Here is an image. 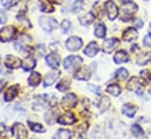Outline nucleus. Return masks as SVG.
Instances as JSON below:
<instances>
[{
	"label": "nucleus",
	"mask_w": 151,
	"mask_h": 139,
	"mask_svg": "<svg viewBox=\"0 0 151 139\" xmlns=\"http://www.w3.org/2000/svg\"><path fill=\"white\" fill-rule=\"evenodd\" d=\"M138 7L136 4L129 1V2H124L121 7V12H122V15H121V20L127 22V21H130L132 18H134V14L137 12Z\"/></svg>",
	"instance_id": "f257e3e1"
},
{
	"label": "nucleus",
	"mask_w": 151,
	"mask_h": 139,
	"mask_svg": "<svg viewBox=\"0 0 151 139\" xmlns=\"http://www.w3.org/2000/svg\"><path fill=\"white\" fill-rule=\"evenodd\" d=\"M144 80L141 77H137V76H134L130 78V81H128L127 83V89L129 91H132L137 95H142L143 94V89H144Z\"/></svg>",
	"instance_id": "f03ea898"
},
{
	"label": "nucleus",
	"mask_w": 151,
	"mask_h": 139,
	"mask_svg": "<svg viewBox=\"0 0 151 139\" xmlns=\"http://www.w3.org/2000/svg\"><path fill=\"white\" fill-rule=\"evenodd\" d=\"M39 25H40V27L45 31V32H47V33H50V32H53L55 28H58V21L54 19V18H52V16H47V15H42V16H40L39 18Z\"/></svg>",
	"instance_id": "7ed1b4c3"
},
{
	"label": "nucleus",
	"mask_w": 151,
	"mask_h": 139,
	"mask_svg": "<svg viewBox=\"0 0 151 139\" xmlns=\"http://www.w3.org/2000/svg\"><path fill=\"white\" fill-rule=\"evenodd\" d=\"M83 60L80 56H75V55H70L68 57L65 59L63 61V68L67 71H74L80 68V66L82 64Z\"/></svg>",
	"instance_id": "20e7f679"
},
{
	"label": "nucleus",
	"mask_w": 151,
	"mask_h": 139,
	"mask_svg": "<svg viewBox=\"0 0 151 139\" xmlns=\"http://www.w3.org/2000/svg\"><path fill=\"white\" fill-rule=\"evenodd\" d=\"M17 36V28L14 26H5L0 29V41L9 42Z\"/></svg>",
	"instance_id": "39448f33"
},
{
	"label": "nucleus",
	"mask_w": 151,
	"mask_h": 139,
	"mask_svg": "<svg viewBox=\"0 0 151 139\" xmlns=\"http://www.w3.org/2000/svg\"><path fill=\"white\" fill-rule=\"evenodd\" d=\"M104 9H106V13H107L109 20L114 21V20L117 19L118 13H119V9H118L117 5L114 2L113 0H107L104 2Z\"/></svg>",
	"instance_id": "423d86ee"
},
{
	"label": "nucleus",
	"mask_w": 151,
	"mask_h": 139,
	"mask_svg": "<svg viewBox=\"0 0 151 139\" xmlns=\"http://www.w3.org/2000/svg\"><path fill=\"white\" fill-rule=\"evenodd\" d=\"M29 41H31L29 36H27L26 34L20 35L14 43V48L20 53H26L29 49Z\"/></svg>",
	"instance_id": "0eeeda50"
},
{
	"label": "nucleus",
	"mask_w": 151,
	"mask_h": 139,
	"mask_svg": "<svg viewBox=\"0 0 151 139\" xmlns=\"http://www.w3.org/2000/svg\"><path fill=\"white\" fill-rule=\"evenodd\" d=\"M12 135L15 139H27L28 137V131L21 123H15L12 126Z\"/></svg>",
	"instance_id": "6e6552de"
},
{
	"label": "nucleus",
	"mask_w": 151,
	"mask_h": 139,
	"mask_svg": "<svg viewBox=\"0 0 151 139\" xmlns=\"http://www.w3.org/2000/svg\"><path fill=\"white\" fill-rule=\"evenodd\" d=\"M82 44H83V41L80 36H70L66 41V48L69 52H77L78 49H81Z\"/></svg>",
	"instance_id": "1a4fd4ad"
},
{
	"label": "nucleus",
	"mask_w": 151,
	"mask_h": 139,
	"mask_svg": "<svg viewBox=\"0 0 151 139\" xmlns=\"http://www.w3.org/2000/svg\"><path fill=\"white\" fill-rule=\"evenodd\" d=\"M76 103H77V97H76L75 94H72V92H69L66 96H63V98L61 101V105H62V107L65 110L73 109L76 105Z\"/></svg>",
	"instance_id": "9d476101"
},
{
	"label": "nucleus",
	"mask_w": 151,
	"mask_h": 139,
	"mask_svg": "<svg viewBox=\"0 0 151 139\" xmlns=\"http://www.w3.org/2000/svg\"><path fill=\"white\" fill-rule=\"evenodd\" d=\"M118 44H119L118 39H116V37H110V39L104 40V42H103V44H102V49H103V52H104L106 54H110V53L114 52V49L117 48Z\"/></svg>",
	"instance_id": "9b49d317"
},
{
	"label": "nucleus",
	"mask_w": 151,
	"mask_h": 139,
	"mask_svg": "<svg viewBox=\"0 0 151 139\" xmlns=\"http://www.w3.org/2000/svg\"><path fill=\"white\" fill-rule=\"evenodd\" d=\"M61 72L60 70H53V71H49L46 76H45V80H43V85L45 87H50L55 83V81H58V78L60 77Z\"/></svg>",
	"instance_id": "f8f14e48"
},
{
	"label": "nucleus",
	"mask_w": 151,
	"mask_h": 139,
	"mask_svg": "<svg viewBox=\"0 0 151 139\" xmlns=\"http://www.w3.org/2000/svg\"><path fill=\"white\" fill-rule=\"evenodd\" d=\"M5 66L8 69H18L21 66V61L19 57H17L14 55H7L5 57Z\"/></svg>",
	"instance_id": "ddd939ff"
},
{
	"label": "nucleus",
	"mask_w": 151,
	"mask_h": 139,
	"mask_svg": "<svg viewBox=\"0 0 151 139\" xmlns=\"http://www.w3.org/2000/svg\"><path fill=\"white\" fill-rule=\"evenodd\" d=\"M19 89L20 87L18 84H14L12 87H9L6 91H5V95H4V100L6 102H12L18 95H19Z\"/></svg>",
	"instance_id": "4468645a"
},
{
	"label": "nucleus",
	"mask_w": 151,
	"mask_h": 139,
	"mask_svg": "<svg viewBox=\"0 0 151 139\" xmlns=\"http://www.w3.org/2000/svg\"><path fill=\"white\" fill-rule=\"evenodd\" d=\"M46 63L47 66H49L50 68H58L61 63V59H60V55H58L56 53H52V54H48L46 56Z\"/></svg>",
	"instance_id": "2eb2a0df"
},
{
	"label": "nucleus",
	"mask_w": 151,
	"mask_h": 139,
	"mask_svg": "<svg viewBox=\"0 0 151 139\" xmlns=\"http://www.w3.org/2000/svg\"><path fill=\"white\" fill-rule=\"evenodd\" d=\"M138 37V33L135 28L132 27H128L127 29H124L123 34H122V39L127 42H131V41H135L136 39Z\"/></svg>",
	"instance_id": "dca6fc26"
},
{
	"label": "nucleus",
	"mask_w": 151,
	"mask_h": 139,
	"mask_svg": "<svg viewBox=\"0 0 151 139\" xmlns=\"http://www.w3.org/2000/svg\"><path fill=\"white\" fill-rule=\"evenodd\" d=\"M76 122L75 116L72 113V112H67V113H63L61 115L59 118H58V123L62 124V125H72Z\"/></svg>",
	"instance_id": "f3484780"
},
{
	"label": "nucleus",
	"mask_w": 151,
	"mask_h": 139,
	"mask_svg": "<svg viewBox=\"0 0 151 139\" xmlns=\"http://www.w3.org/2000/svg\"><path fill=\"white\" fill-rule=\"evenodd\" d=\"M90 76H91V71L87 67L77 69V71L74 74V77H75L76 80H78V81H88L90 78Z\"/></svg>",
	"instance_id": "a211bd4d"
},
{
	"label": "nucleus",
	"mask_w": 151,
	"mask_h": 139,
	"mask_svg": "<svg viewBox=\"0 0 151 139\" xmlns=\"http://www.w3.org/2000/svg\"><path fill=\"white\" fill-rule=\"evenodd\" d=\"M99 50H100V47H99L97 42H94V41H93V42H90V43L84 48L83 53H84V55H87V56H89V57H94L95 55H97Z\"/></svg>",
	"instance_id": "6ab92c4d"
},
{
	"label": "nucleus",
	"mask_w": 151,
	"mask_h": 139,
	"mask_svg": "<svg viewBox=\"0 0 151 139\" xmlns=\"http://www.w3.org/2000/svg\"><path fill=\"white\" fill-rule=\"evenodd\" d=\"M136 112H137V106L136 105L127 103V104H124L122 106V113L124 116H127L128 118H134Z\"/></svg>",
	"instance_id": "aec40b11"
},
{
	"label": "nucleus",
	"mask_w": 151,
	"mask_h": 139,
	"mask_svg": "<svg viewBox=\"0 0 151 139\" xmlns=\"http://www.w3.org/2000/svg\"><path fill=\"white\" fill-rule=\"evenodd\" d=\"M94 21H95V15L93 14V12H88V13H86V14L78 16V22H80L82 26H89V25H91Z\"/></svg>",
	"instance_id": "412c9836"
},
{
	"label": "nucleus",
	"mask_w": 151,
	"mask_h": 139,
	"mask_svg": "<svg viewBox=\"0 0 151 139\" xmlns=\"http://www.w3.org/2000/svg\"><path fill=\"white\" fill-rule=\"evenodd\" d=\"M128 61H129V54L125 50H118L115 53V55H114V62L115 63L121 64V63H125Z\"/></svg>",
	"instance_id": "4be33fe9"
},
{
	"label": "nucleus",
	"mask_w": 151,
	"mask_h": 139,
	"mask_svg": "<svg viewBox=\"0 0 151 139\" xmlns=\"http://www.w3.org/2000/svg\"><path fill=\"white\" fill-rule=\"evenodd\" d=\"M151 61V52H142L137 59H136V63L138 66H145Z\"/></svg>",
	"instance_id": "5701e85b"
},
{
	"label": "nucleus",
	"mask_w": 151,
	"mask_h": 139,
	"mask_svg": "<svg viewBox=\"0 0 151 139\" xmlns=\"http://www.w3.org/2000/svg\"><path fill=\"white\" fill-rule=\"evenodd\" d=\"M35 66H37V62H35V60L32 56L26 57L21 62V68L25 70V71H32V70L35 68Z\"/></svg>",
	"instance_id": "b1692460"
},
{
	"label": "nucleus",
	"mask_w": 151,
	"mask_h": 139,
	"mask_svg": "<svg viewBox=\"0 0 151 139\" xmlns=\"http://www.w3.org/2000/svg\"><path fill=\"white\" fill-rule=\"evenodd\" d=\"M107 34V27L104 24H97L94 27V35L99 39H103Z\"/></svg>",
	"instance_id": "393cba45"
},
{
	"label": "nucleus",
	"mask_w": 151,
	"mask_h": 139,
	"mask_svg": "<svg viewBox=\"0 0 151 139\" xmlns=\"http://www.w3.org/2000/svg\"><path fill=\"white\" fill-rule=\"evenodd\" d=\"M110 105H111V101H110V98H109V97L103 96V97H101V98H100V101H99V103H97V107L100 109V111H101V112H104V111H107V110L110 107Z\"/></svg>",
	"instance_id": "a878e982"
},
{
	"label": "nucleus",
	"mask_w": 151,
	"mask_h": 139,
	"mask_svg": "<svg viewBox=\"0 0 151 139\" xmlns=\"http://www.w3.org/2000/svg\"><path fill=\"white\" fill-rule=\"evenodd\" d=\"M41 83V75L37 71H32L28 77V84L31 87H38Z\"/></svg>",
	"instance_id": "bb28decb"
},
{
	"label": "nucleus",
	"mask_w": 151,
	"mask_h": 139,
	"mask_svg": "<svg viewBox=\"0 0 151 139\" xmlns=\"http://www.w3.org/2000/svg\"><path fill=\"white\" fill-rule=\"evenodd\" d=\"M107 92L108 94H110L111 96L114 97H117V96H119L121 95V92H122V89H121V87L118 85V84H116V83H111V84H109L108 87H107Z\"/></svg>",
	"instance_id": "cd10ccee"
},
{
	"label": "nucleus",
	"mask_w": 151,
	"mask_h": 139,
	"mask_svg": "<svg viewBox=\"0 0 151 139\" xmlns=\"http://www.w3.org/2000/svg\"><path fill=\"white\" fill-rule=\"evenodd\" d=\"M72 136H73V133H72L69 130L60 129V130L55 133L54 139H72Z\"/></svg>",
	"instance_id": "c85d7f7f"
},
{
	"label": "nucleus",
	"mask_w": 151,
	"mask_h": 139,
	"mask_svg": "<svg viewBox=\"0 0 151 139\" xmlns=\"http://www.w3.org/2000/svg\"><path fill=\"white\" fill-rule=\"evenodd\" d=\"M28 126L33 132H37V133H45L46 132V129L40 123H34V122H29L28 120Z\"/></svg>",
	"instance_id": "c756f323"
},
{
	"label": "nucleus",
	"mask_w": 151,
	"mask_h": 139,
	"mask_svg": "<svg viewBox=\"0 0 151 139\" xmlns=\"http://www.w3.org/2000/svg\"><path fill=\"white\" fill-rule=\"evenodd\" d=\"M128 77H129V72L125 68H119L115 72V78L117 81H125Z\"/></svg>",
	"instance_id": "7c9ffc66"
},
{
	"label": "nucleus",
	"mask_w": 151,
	"mask_h": 139,
	"mask_svg": "<svg viewBox=\"0 0 151 139\" xmlns=\"http://www.w3.org/2000/svg\"><path fill=\"white\" fill-rule=\"evenodd\" d=\"M130 131H131V133H132V136H134L135 138H142V137L144 136V131H143V129H142L138 124H134V125L131 126Z\"/></svg>",
	"instance_id": "2f4dec72"
},
{
	"label": "nucleus",
	"mask_w": 151,
	"mask_h": 139,
	"mask_svg": "<svg viewBox=\"0 0 151 139\" xmlns=\"http://www.w3.org/2000/svg\"><path fill=\"white\" fill-rule=\"evenodd\" d=\"M70 88V81L68 80V78H63V80H61L58 84H56V89L59 90V91H66V90H68Z\"/></svg>",
	"instance_id": "473e14b6"
},
{
	"label": "nucleus",
	"mask_w": 151,
	"mask_h": 139,
	"mask_svg": "<svg viewBox=\"0 0 151 139\" xmlns=\"http://www.w3.org/2000/svg\"><path fill=\"white\" fill-rule=\"evenodd\" d=\"M39 8H40L41 12H45V13H52V12H54V8L49 4L45 2V1H40L39 2Z\"/></svg>",
	"instance_id": "72a5a7b5"
},
{
	"label": "nucleus",
	"mask_w": 151,
	"mask_h": 139,
	"mask_svg": "<svg viewBox=\"0 0 151 139\" xmlns=\"http://www.w3.org/2000/svg\"><path fill=\"white\" fill-rule=\"evenodd\" d=\"M45 119L48 124H53L54 122H58V115L54 111H48L45 116Z\"/></svg>",
	"instance_id": "f704fd0d"
},
{
	"label": "nucleus",
	"mask_w": 151,
	"mask_h": 139,
	"mask_svg": "<svg viewBox=\"0 0 151 139\" xmlns=\"http://www.w3.org/2000/svg\"><path fill=\"white\" fill-rule=\"evenodd\" d=\"M60 27H61L62 33H63V34H67V33L70 31V28H72V22H70L69 20H63V21L61 22Z\"/></svg>",
	"instance_id": "c9c22d12"
},
{
	"label": "nucleus",
	"mask_w": 151,
	"mask_h": 139,
	"mask_svg": "<svg viewBox=\"0 0 151 139\" xmlns=\"http://www.w3.org/2000/svg\"><path fill=\"white\" fill-rule=\"evenodd\" d=\"M0 2H1V5L4 6V8L9 9V8H12L13 6L17 5L18 0H0Z\"/></svg>",
	"instance_id": "e433bc0d"
},
{
	"label": "nucleus",
	"mask_w": 151,
	"mask_h": 139,
	"mask_svg": "<svg viewBox=\"0 0 151 139\" xmlns=\"http://www.w3.org/2000/svg\"><path fill=\"white\" fill-rule=\"evenodd\" d=\"M141 77L147 81V82H151V71L149 70H142L141 71Z\"/></svg>",
	"instance_id": "4c0bfd02"
},
{
	"label": "nucleus",
	"mask_w": 151,
	"mask_h": 139,
	"mask_svg": "<svg viewBox=\"0 0 151 139\" xmlns=\"http://www.w3.org/2000/svg\"><path fill=\"white\" fill-rule=\"evenodd\" d=\"M7 135H8V129L6 128L5 124H0V137L7 138Z\"/></svg>",
	"instance_id": "58836bf2"
},
{
	"label": "nucleus",
	"mask_w": 151,
	"mask_h": 139,
	"mask_svg": "<svg viewBox=\"0 0 151 139\" xmlns=\"http://www.w3.org/2000/svg\"><path fill=\"white\" fill-rule=\"evenodd\" d=\"M88 89L91 91V92H94V94H96V95H100L101 94V88L99 87V85H93V84H88Z\"/></svg>",
	"instance_id": "ea45409f"
},
{
	"label": "nucleus",
	"mask_w": 151,
	"mask_h": 139,
	"mask_svg": "<svg viewBox=\"0 0 151 139\" xmlns=\"http://www.w3.org/2000/svg\"><path fill=\"white\" fill-rule=\"evenodd\" d=\"M7 22V14L4 9L0 8V25H5Z\"/></svg>",
	"instance_id": "a19ab883"
},
{
	"label": "nucleus",
	"mask_w": 151,
	"mask_h": 139,
	"mask_svg": "<svg viewBox=\"0 0 151 139\" xmlns=\"http://www.w3.org/2000/svg\"><path fill=\"white\" fill-rule=\"evenodd\" d=\"M87 130H88V123H83L82 125H80L77 128V132H80L81 135H84L87 132Z\"/></svg>",
	"instance_id": "79ce46f5"
},
{
	"label": "nucleus",
	"mask_w": 151,
	"mask_h": 139,
	"mask_svg": "<svg viewBox=\"0 0 151 139\" xmlns=\"http://www.w3.org/2000/svg\"><path fill=\"white\" fill-rule=\"evenodd\" d=\"M134 24H135V27H136V28H143V26H144V22H143V20H141V19H136Z\"/></svg>",
	"instance_id": "37998d69"
},
{
	"label": "nucleus",
	"mask_w": 151,
	"mask_h": 139,
	"mask_svg": "<svg viewBox=\"0 0 151 139\" xmlns=\"http://www.w3.org/2000/svg\"><path fill=\"white\" fill-rule=\"evenodd\" d=\"M144 44L147 47H151V35H147L144 37Z\"/></svg>",
	"instance_id": "c03bdc74"
},
{
	"label": "nucleus",
	"mask_w": 151,
	"mask_h": 139,
	"mask_svg": "<svg viewBox=\"0 0 151 139\" xmlns=\"http://www.w3.org/2000/svg\"><path fill=\"white\" fill-rule=\"evenodd\" d=\"M6 84H7V81H5V80H0V91L4 90V88L6 87Z\"/></svg>",
	"instance_id": "a18cd8bd"
},
{
	"label": "nucleus",
	"mask_w": 151,
	"mask_h": 139,
	"mask_svg": "<svg viewBox=\"0 0 151 139\" xmlns=\"http://www.w3.org/2000/svg\"><path fill=\"white\" fill-rule=\"evenodd\" d=\"M48 1L52 4H56V5H62L65 2V0H48Z\"/></svg>",
	"instance_id": "49530a36"
},
{
	"label": "nucleus",
	"mask_w": 151,
	"mask_h": 139,
	"mask_svg": "<svg viewBox=\"0 0 151 139\" xmlns=\"http://www.w3.org/2000/svg\"><path fill=\"white\" fill-rule=\"evenodd\" d=\"M122 2H129V1H131V0H121Z\"/></svg>",
	"instance_id": "de8ad7c7"
},
{
	"label": "nucleus",
	"mask_w": 151,
	"mask_h": 139,
	"mask_svg": "<svg viewBox=\"0 0 151 139\" xmlns=\"http://www.w3.org/2000/svg\"><path fill=\"white\" fill-rule=\"evenodd\" d=\"M147 139H151V132L149 133V135H148V138H147Z\"/></svg>",
	"instance_id": "09e8293b"
},
{
	"label": "nucleus",
	"mask_w": 151,
	"mask_h": 139,
	"mask_svg": "<svg viewBox=\"0 0 151 139\" xmlns=\"http://www.w3.org/2000/svg\"><path fill=\"white\" fill-rule=\"evenodd\" d=\"M149 31H150V35H151V22H150V25H149Z\"/></svg>",
	"instance_id": "8fccbe9b"
},
{
	"label": "nucleus",
	"mask_w": 151,
	"mask_h": 139,
	"mask_svg": "<svg viewBox=\"0 0 151 139\" xmlns=\"http://www.w3.org/2000/svg\"><path fill=\"white\" fill-rule=\"evenodd\" d=\"M0 63H1V55H0Z\"/></svg>",
	"instance_id": "3c124183"
},
{
	"label": "nucleus",
	"mask_w": 151,
	"mask_h": 139,
	"mask_svg": "<svg viewBox=\"0 0 151 139\" xmlns=\"http://www.w3.org/2000/svg\"><path fill=\"white\" fill-rule=\"evenodd\" d=\"M149 92H150V95H151V89H150V91H149Z\"/></svg>",
	"instance_id": "603ef678"
}]
</instances>
